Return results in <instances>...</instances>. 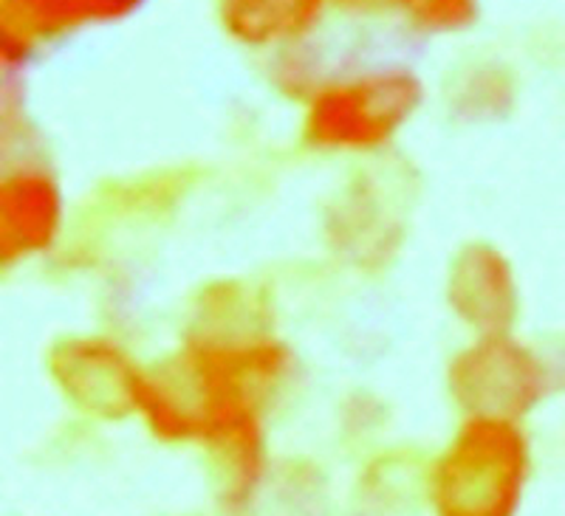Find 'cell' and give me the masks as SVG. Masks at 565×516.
I'll list each match as a JSON object with an SVG mask.
<instances>
[{"instance_id": "1", "label": "cell", "mask_w": 565, "mask_h": 516, "mask_svg": "<svg viewBox=\"0 0 565 516\" xmlns=\"http://www.w3.org/2000/svg\"><path fill=\"white\" fill-rule=\"evenodd\" d=\"M122 3H130V0H122Z\"/></svg>"}]
</instances>
